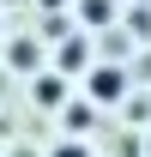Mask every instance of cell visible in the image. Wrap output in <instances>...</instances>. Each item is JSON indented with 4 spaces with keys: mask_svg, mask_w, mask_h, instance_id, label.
<instances>
[{
    "mask_svg": "<svg viewBox=\"0 0 151 157\" xmlns=\"http://www.w3.org/2000/svg\"><path fill=\"white\" fill-rule=\"evenodd\" d=\"M85 91H91V109H97V103H121V97H127V73H121L115 60H103V67L85 73Z\"/></svg>",
    "mask_w": 151,
    "mask_h": 157,
    "instance_id": "obj_1",
    "label": "cell"
},
{
    "mask_svg": "<svg viewBox=\"0 0 151 157\" xmlns=\"http://www.w3.org/2000/svg\"><path fill=\"white\" fill-rule=\"evenodd\" d=\"M60 67H55V73L60 78H67V73H79V67H85V73H91V36H79V30H73V36H67V42H60Z\"/></svg>",
    "mask_w": 151,
    "mask_h": 157,
    "instance_id": "obj_2",
    "label": "cell"
},
{
    "mask_svg": "<svg viewBox=\"0 0 151 157\" xmlns=\"http://www.w3.org/2000/svg\"><path fill=\"white\" fill-rule=\"evenodd\" d=\"M30 103H37V109H67V78H60V73H42L37 85H30Z\"/></svg>",
    "mask_w": 151,
    "mask_h": 157,
    "instance_id": "obj_3",
    "label": "cell"
},
{
    "mask_svg": "<svg viewBox=\"0 0 151 157\" xmlns=\"http://www.w3.org/2000/svg\"><path fill=\"white\" fill-rule=\"evenodd\" d=\"M60 121H67V133L85 145V133L97 127V109H91V97H85V103H67V109H60Z\"/></svg>",
    "mask_w": 151,
    "mask_h": 157,
    "instance_id": "obj_4",
    "label": "cell"
},
{
    "mask_svg": "<svg viewBox=\"0 0 151 157\" xmlns=\"http://www.w3.org/2000/svg\"><path fill=\"white\" fill-rule=\"evenodd\" d=\"M6 55H12V67H18V73H30V67L42 60V48H37V36H12V48H6Z\"/></svg>",
    "mask_w": 151,
    "mask_h": 157,
    "instance_id": "obj_5",
    "label": "cell"
},
{
    "mask_svg": "<svg viewBox=\"0 0 151 157\" xmlns=\"http://www.w3.org/2000/svg\"><path fill=\"white\" fill-rule=\"evenodd\" d=\"M109 18H115L109 0H79V24H109Z\"/></svg>",
    "mask_w": 151,
    "mask_h": 157,
    "instance_id": "obj_6",
    "label": "cell"
},
{
    "mask_svg": "<svg viewBox=\"0 0 151 157\" xmlns=\"http://www.w3.org/2000/svg\"><path fill=\"white\" fill-rule=\"evenodd\" d=\"M48 157H91V151H85L79 139H67V145H55V151H48Z\"/></svg>",
    "mask_w": 151,
    "mask_h": 157,
    "instance_id": "obj_7",
    "label": "cell"
},
{
    "mask_svg": "<svg viewBox=\"0 0 151 157\" xmlns=\"http://www.w3.org/2000/svg\"><path fill=\"white\" fill-rule=\"evenodd\" d=\"M42 12H48V18H60V6H67V0H37Z\"/></svg>",
    "mask_w": 151,
    "mask_h": 157,
    "instance_id": "obj_8",
    "label": "cell"
}]
</instances>
